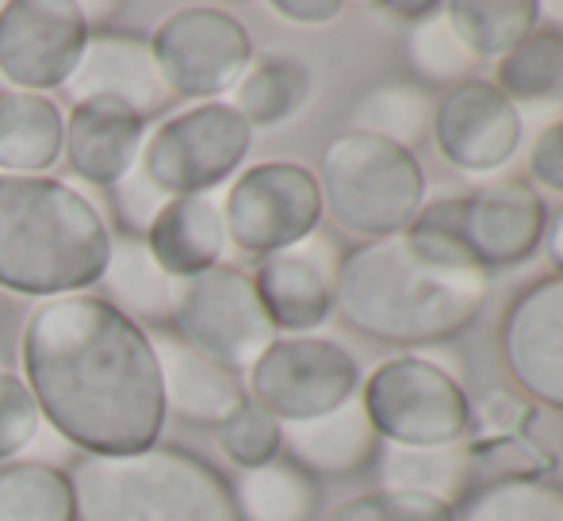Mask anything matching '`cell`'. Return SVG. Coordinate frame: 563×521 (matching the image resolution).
Here are the masks:
<instances>
[{
  "label": "cell",
  "instance_id": "obj_32",
  "mask_svg": "<svg viewBox=\"0 0 563 521\" xmlns=\"http://www.w3.org/2000/svg\"><path fill=\"white\" fill-rule=\"evenodd\" d=\"M456 521H563V487L552 479H490L472 487Z\"/></svg>",
  "mask_w": 563,
  "mask_h": 521
},
{
  "label": "cell",
  "instance_id": "obj_29",
  "mask_svg": "<svg viewBox=\"0 0 563 521\" xmlns=\"http://www.w3.org/2000/svg\"><path fill=\"white\" fill-rule=\"evenodd\" d=\"M445 12L456 35L479 62H498L529 31L541 27V4H533V0H452Z\"/></svg>",
  "mask_w": 563,
  "mask_h": 521
},
{
  "label": "cell",
  "instance_id": "obj_7",
  "mask_svg": "<svg viewBox=\"0 0 563 521\" xmlns=\"http://www.w3.org/2000/svg\"><path fill=\"white\" fill-rule=\"evenodd\" d=\"M253 131L227 100L188 104L146 131L139 169L162 196H211L242 173Z\"/></svg>",
  "mask_w": 563,
  "mask_h": 521
},
{
  "label": "cell",
  "instance_id": "obj_4",
  "mask_svg": "<svg viewBox=\"0 0 563 521\" xmlns=\"http://www.w3.org/2000/svg\"><path fill=\"white\" fill-rule=\"evenodd\" d=\"M66 479L77 521H242L230 479L180 445L77 456Z\"/></svg>",
  "mask_w": 563,
  "mask_h": 521
},
{
  "label": "cell",
  "instance_id": "obj_43",
  "mask_svg": "<svg viewBox=\"0 0 563 521\" xmlns=\"http://www.w3.org/2000/svg\"><path fill=\"white\" fill-rule=\"evenodd\" d=\"M556 12H563V8H556Z\"/></svg>",
  "mask_w": 563,
  "mask_h": 521
},
{
  "label": "cell",
  "instance_id": "obj_40",
  "mask_svg": "<svg viewBox=\"0 0 563 521\" xmlns=\"http://www.w3.org/2000/svg\"><path fill=\"white\" fill-rule=\"evenodd\" d=\"M438 4H376V12H387V15H402L407 23H418L422 15H430Z\"/></svg>",
  "mask_w": 563,
  "mask_h": 521
},
{
  "label": "cell",
  "instance_id": "obj_15",
  "mask_svg": "<svg viewBox=\"0 0 563 521\" xmlns=\"http://www.w3.org/2000/svg\"><path fill=\"white\" fill-rule=\"evenodd\" d=\"M338 268L341 254L334 239L319 231L257 260L250 280L276 337L314 334L319 326H327L338 307Z\"/></svg>",
  "mask_w": 563,
  "mask_h": 521
},
{
  "label": "cell",
  "instance_id": "obj_10",
  "mask_svg": "<svg viewBox=\"0 0 563 521\" xmlns=\"http://www.w3.org/2000/svg\"><path fill=\"white\" fill-rule=\"evenodd\" d=\"M361 365L330 337H276L245 373V391L280 425L311 422L361 395Z\"/></svg>",
  "mask_w": 563,
  "mask_h": 521
},
{
  "label": "cell",
  "instance_id": "obj_12",
  "mask_svg": "<svg viewBox=\"0 0 563 521\" xmlns=\"http://www.w3.org/2000/svg\"><path fill=\"white\" fill-rule=\"evenodd\" d=\"M227 239L238 254L268 257L319 231V180L299 162H257L230 180L223 200Z\"/></svg>",
  "mask_w": 563,
  "mask_h": 521
},
{
  "label": "cell",
  "instance_id": "obj_39",
  "mask_svg": "<svg viewBox=\"0 0 563 521\" xmlns=\"http://www.w3.org/2000/svg\"><path fill=\"white\" fill-rule=\"evenodd\" d=\"M544 257H549V265L556 268V276H563V203L549 215V223H544Z\"/></svg>",
  "mask_w": 563,
  "mask_h": 521
},
{
  "label": "cell",
  "instance_id": "obj_28",
  "mask_svg": "<svg viewBox=\"0 0 563 521\" xmlns=\"http://www.w3.org/2000/svg\"><path fill=\"white\" fill-rule=\"evenodd\" d=\"M495 85L514 108L556 104L563 97V27H537L503 54L495 66Z\"/></svg>",
  "mask_w": 563,
  "mask_h": 521
},
{
  "label": "cell",
  "instance_id": "obj_3",
  "mask_svg": "<svg viewBox=\"0 0 563 521\" xmlns=\"http://www.w3.org/2000/svg\"><path fill=\"white\" fill-rule=\"evenodd\" d=\"M112 254L100 208L58 177H0V291L58 299L97 288Z\"/></svg>",
  "mask_w": 563,
  "mask_h": 521
},
{
  "label": "cell",
  "instance_id": "obj_22",
  "mask_svg": "<svg viewBox=\"0 0 563 521\" xmlns=\"http://www.w3.org/2000/svg\"><path fill=\"white\" fill-rule=\"evenodd\" d=\"M66 146V115L51 97L0 89V177H43Z\"/></svg>",
  "mask_w": 563,
  "mask_h": 521
},
{
  "label": "cell",
  "instance_id": "obj_8",
  "mask_svg": "<svg viewBox=\"0 0 563 521\" xmlns=\"http://www.w3.org/2000/svg\"><path fill=\"white\" fill-rule=\"evenodd\" d=\"M173 100H223L253 62V38L227 8L188 4L169 12L146 38Z\"/></svg>",
  "mask_w": 563,
  "mask_h": 521
},
{
  "label": "cell",
  "instance_id": "obj_6",
  "mask_svg": "<svg viewBox=\"0 0 563 521\" xmlns=\"http://www.w3.org/2000/svg\"><path fill=\"white\" fill-rule=\"evenodd\" d=\"M361 407L379 445H456L467 441L475 422L464 384L418 353L379 361L361 384Z\"/></svg>",
  "mask_w": 563,
  "mask_h": 521
},
{
  "label": "cell",
  "instance_id": "obj_5",
  "mask_svg": "<svg viewBox=\"0 0 563 521\" xmlns=\"http://www.w3.org/2000/svg\"><path fill=\"white\" fill-rule=\"evenodd\" d=\"M322 215L361 242L399 234L426 203V169L418 154L368 134H338L319 162Z\"/></svg>",
  "mask_w": 563,
  "mask_h": 521
},
{
  "label": "cell",
  "instance_id": "obj_33",
  "mask_svg": "<svg viewBox=\"0 0 563 521\" xmlns=\"http://www.w3.org/2000/svg\"><path fill=\"white\" fill-rule=\"evenodd\" d=\"M219 448L227 453V461L238 472L261 468V464L276 461L284 453L280 441V422L268 410H261L253 399H245L234 414L219 425Z\"/></svg>",
  "mask_w": 563,
  "mask_h": 521
},
{
  "label": "cell",
  "instance_id": "obj_27",
  "mask_svg": "<svg viewBox=\"0 0 563 521\" xmlns=\"http://www.w3.org/2000/svg\"><path fill=\"white\" fill-rule=\"evenodd\" d=\"M230 495L242 521H314L322 502L319 479L307 476L288 456L238 472Z\"/></svg>",
  "mask_w": 563,
  "mask_h": 521
},
{
  "label": "cell",
  "instance_id": "obj_18",
  "mask_svg": "<svg viewBox=\"0 0 563 521\" xmlns=\"http://www.w3.org/2000/svg\"><path fill=\"white\" fill-rule=\"evenodd\" d=\"M150 342H154L157 373H162L165 414L185 418L188 425H216L219 430L250 399L245 376L216 365L200 350L180 342L173 330H154Z\"/></svg>",
  "mask_w": 563,
  "mask_h": 521
},
{
  "label": "cell",
  "instance_id": "obj_23",
  "mask_svg": "<svg viewBox=\"0 0 563 521\" xmlns=\"http://www.w3.org/2000/svg\"><path fill=\"white\" fill-rule=\"evenodd\" d=\"M379 491H407L433 499L441 507L456 510L472 495V448L467 441L433 448H407V445H379L376 453Z\"/></svg>",
  "mask_w": 563,
  "mask_h": 521
},
{
  "label": "cell",
  "instance_id": "obj_26",
  "mask_svg": "<svg viewBox=\"0 0 563 521\" xmlns=\"http://www.w3.org/2000/svg\"><path fill=\"white\" fill-rule=\"evenodd\" d=\"M433 104H438V92L422 89L410 77L379 81L364 97H356L353 112H349V131L391 142V146H402L415 154L418 142L430 138Z\"/></svg>",
  "mask_w": 563,
  "mask_h": 521
},
{
  "label": "cell",
  "instance_id": "obj_20",
  "mask_svg": "<svg viewBox=\"0 0 563 521\" xmlns=\"http://www.w3.org/2000/svg\"><path fill=\"white\" fill-rule=\"evenodd\" d=\"M142 242L173 280H192L208 268H219L230 250L223 203L216 196H177L157 211Z\"/></svg>",
  "mask_w": 563,
  "mask_h": 521
},
{
  "label": "cell",
  "instance_id": "obj_37",
  "mask_svg": "<svg viewBox=\"0 0 563 521\" xmlns=\"http://www.w3.org/2000/svg\"><path fill=\"white\" fill-rule=\"evenodd\" d=\"M526 180L537 188V192L563 196V120L549 123V128L533 138Z\"/></svg>",
  "mask_w": 563,
  "mask_h": 521
},
{
  "label": "cell",
  "instance_id": "obj_30",
  "mask_svg": "<svg viewBox=\"0 0 563 521\" xmlns=\"http://www.w3.org/2000/svg\"><path fill=\"white\" fill-rule=\"evenodd\" d=\"M407 62H410V81H418L422 89H452L460 81H472L479 58L464 46V38L452 27L445 4H438L430 15H422L418 23H410L407 31Z\"/></svg>",
  "mask_w": 563,
  "mask_h": 521
},
{
  "label": "cell",
  "instance_id": "obj_2",
  "mask_svg": "<svg viewBox=\"0 0 563 521\" xmlns=\"http://www.w3.org/2000/svg\"><path fill=\"white\" fill-rule=\"evenodd\" d=\"M490 276L449 231L418 211L399 234L341 254V319L387 345H445L479 319Z\"/></svg>",
  "mask_w": 563,
  "mask_h": 521
},
{
  "label": "cell",
  "instance_id": "obj_34",
  "mask_svg": "<svg viewBox=\"0 0 563 521\" xmlns=\"http://www.w3.org/2000/svg\"><path fill=\"white\" fill-rule=\"evenodd\" d=\"M319 521H456V510L407 491H364L338 502Z\"/></svg>",
  "mask_w": 563,
  "mask_h": 521
},
{
  "label": "cell",
  "instance_id": "obj_13",
  "mask_svg": "<svg viewBox=\"0 0 563 521\" xmlns=\"http://www.w3.org/2000/svg\"><path fill=\"white\" fill-rule=\"evenodd\" d=\"M92 20L77 0H8L0 4V77L15 92L62 89L74 74Z\"/></svg>",
  "mask_w": 563,
  "mask_h": 521
},
{
  "label": "cell",
  "instance_id": "obj_38",
  "mask_svg": "<svg viewBox=\"0 0 563 521\" xmlns=\"http://www.w3.org/2000/svg\"><path fill=\"white\" fill-rule=\"evenodd\" d=\"M268 8L288 23H299V27H322V23H334L341 15L338 0H273Z\"/></svg>",
  "mask_w": 563,
  "mask_h": 521
},
{
  "label": "cell",
  "instance_id": "obj_21",
  "mask_svg": "<svg viewBox=\"0 0 563 521\" xmlns=\"http://www.w3.org/2000/svg\"><path fill=\"white\" fill-rule=\"evenodd\" d=\"M284 453L314 479H345L376 464L379 437L361 407V395L311 422L280 425Z\"/></svg>",
  "mask_w": 563,
  "mask_h": 521
},
{
  "label": "cell",
  "instance_id": "obj_17",
  "mask_svg": "<svg viewBox=\"0 0 563 521\" xmlns=\"http://www.w3.org/2000/svg\"><path fill=\"white\" fill-rule=\"evenodd\" d=\"M62 92H66L69 108L100 100V104L126 108L146 123L173 104L169 89L154 66L150 43L139 35H126V31H92Z\"/></svg>",
  "mask_w": 563,
  "mask_h": 521
},
{
  "label": "cell",
  "instance_id": "obj_24",
  "mask_svg": "<svg viewBox=\"0 0 563 521\" xmlns=\"http://www.w3.org/2000/svg\"><path fill=\"white\" fill-rule=\"evenodd\" d=\"M108 291V303L119 307L126 319H134L146 330H169L173 307H177L180 280L157 268L142 239H123L112 234V254H108V268L100 276Z\"/></svg>",
  "mask_w": 563,
  "mask_h": 521
},
{
  "label": "cell",
  "instance_id": "obj_14",
  "mask_svg": "<svg viewBox=\"0 0 563 521\" xmlns=\"http://www.w3.org/2000/svg\"><path fill=\"white\" fill-rule=\"evenodd\" d=\"M430 138L441 162L464 177L506 169L521 146V112L483 77L438 92Z\"/></svg>",
  "mask_w": 563,
  "mask_h": 521
},
{
  "label": "cell",
  "instance_id": "obj_42",
  "mask_svg": "<svg viewBox=\"0 0 563 521\" xmlns=\"http://www.w3.org/2000/svg\"><path fill=\"white\" fill-rule=\"evenodd\" d=\"M0 368H8V365H4V357H0Z\"/></svg>",
  "mask_w": 563,
  "mask_h": 521
},
{
  "label": "cell",
  "instance_id": "obj_1",
  "mask_svg": "<svg viewBox=\"0 0 563 521\" xmlns=\"http://www.w3.org/2000/svg\"><path fill=\"white\" fill-rule=\"evenodd\" d=\"M20 368L43 422L77 456L142 453L162 441L169 414L150 330L104 296L81 291L31 307Z\"/></svg>",
  "mask_w": 563,
  "mask_h": 521
},
{
  "label": "cell",
  "instance_id": "obj_31",
  "mask_svg": "<svg viewBox=\"0 0 563 521\" xmlns=\"http://www.w3.org/2000/svg\"><path fill=\"white\" fill-rule=\"evenodd\" d=\"M0 521H77L66 472L43 461L0 464Z\"/></svg>",
  "mask_w": 563,
  "mask_h": 521
},
{
  "label": "cell",
  "instance_id": "obj_11",
  "mask_svg": "<svg viewBox=\"0 0 563 521\" xmlns=\"http://www.w3.org/2000/svg\"><path fill=\"white\" fill-rule=\"evenodd\" d=\"M169 330L238 376L250 373L253 361L276 342V330L261 307L250 273L234 265L180 280Z\"/></svg>",
  "mask_w": 563,
  "mask_h": 521
},
{
  "label": "cell",
  "instance_id": "obj_16",
  "mask_svg": "<svg viewBox=\"0 0 563 521\" xmlns=\"http://www.w3.org/2000/svg\"><path fill=\"white\" fill-rule=\"evenodd\" d=\"M498 350L521 395L563 410V276H544L510 299Z\"/></svg>",
  "mask_w": 563,
  "mask_h": 521
},
{
  "label": "cell",
  "instance_id": "obj_35",
  "mask_svg": "<svg viewBox=\"0 0 563 521\" xmlns=\"http://www.w3.org/2000/svg\"><path fill=\"white\" fill-rule=\"evenodd\" d=\"M43 430V414L23 376L0 368V464H12Z\"/></svg>",
  "mask_w": 563,
  "mask_h": 521
},
{
  "label": "cell",
  "instance_id": "obj_25",
  "mask_svg": "<svg viewBox=\"0 0 563 521\" xmlns=\"http://www.w3.org/2000/svg\"><path fill=\"white\" fill-rule=\"evenodd\" d=\"M307 97H311V74L303 62L268 54V58L250 62V69L230 89L227 104L250 123V131H268L296 120Z\"/></svg>",
  "mask_w": 563,
  "mask_h": 521
},
{
  "label": "cell",
  "instance_id": "obj_41",
  "mask_svg": "<svg viewBox=\"0 0 563 521\" xmlns=\"http://www.w3.org/2000/svg\"><path fill=\"white\" fill-rule=\"evenodd\" d=\"M0 314H4V291H0Z\"/></svg>",
  "mask_w": 563,
  "mask_h": 521
},
{
  "label": "cell",
  "instance_id": "obj_9",
  "mask_svg": "<svg viewBox=\"0 0 563 521\" xmlns=\"http://www.w3.org/2000/svg\"><path fill=\"white\" fill-rule=\"evenodd\" d=\"M422 215L449 231L483 273L526 265L541 250L549 208L526 177H498L467 196L422 203Z\"/></svg>",
  "mask_w": 563,
  "mask_h": 521
},
{
  "label": "cell",
  "instance_id": "obj_36",
  "mask_svg": "<svg viewBox=\"0 0 563 521\" xmlns=\"http://www.w3.org/2000/svg\"><path fill=\"white\" fill-rule=\"evenodd\" d=\"M108 200H112V215L119 223V234L123 239H142L150 231V223L157 219V211L169 203V196H162L154 185H150L146 173L134 165L119 185L108 188Z\"/></svg>",
  "mask_w": 563,
  "mask_h": 521
},
{
  "label": "cell",
  "instance_id": "obj_19",
  "mask_svg": "<svg viewBox=\"0 0 563 521\" xmlns=\"http://www.w3.org/2000/svg\"><path fill=\"white\" fill-rule=\"evenodd\" d=\"M150 123L119 104H74L66 115V165L92 188H112L139 165Z\"/></svg>",
  "mask_w": 563,
  "mask_h": 521
}]
</instances>
